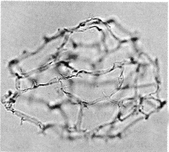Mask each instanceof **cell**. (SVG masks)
I'll return each mask as SVG.
<instances>
[{
    "label": "cell",
    "mask_w": 169,
    "mask_h": 152,
    "mask_svg": "<svg viewBox=\"0 0 169 152\" xmlns=\"http://www.w3.org/2000/svg\"><path fill=\"white\" fill-rule=\"evenodd\" d=\"M160 105L158 101L151 98L144 99L141 102V109L146 114H148L156 110Z\"/></svg>",
    "instance_id": "obj_4"
},
{
    "label": "cell",
    "mask_w": 169,
    "mask_h": 152,
    "mask_svg": "<svg viewBox=\"0 0 169 152\" xmlns=\"http://www.w3.org/2000/svg\"><path fill=\"white\" fill-rule=\"evenodd\" d=\"M156 70L153 66L147 65L138 68L135 86L156 84Z\"/></svg>",
    "instance_id": "obj_1"
},
{
    "label": "cell",
    "mask_w": 169,
    "mask_h": 152,
    "mask_svg": "<svg viewBox=\"0 0 169 152\" xmlns=\"http://www.w3.org/2000/svg\"><path fill=\"white\" fill-rule=\"evenodd\" d=\"M131 99L123 101L121 107V117L123 118L128 116L134 110L137 105L135 100Z\"/></svg>",
    "instance_id": "obj_5"
},
{
    "label": "cell",
    "mask_w": 169,
    "mask_h": 152,
    "mask_svg": "<svg viewBox=\"0 0 169 152\" xmlns=\"http://www.w3.org/2000/svg\"><path fill=\"white\" fill-rule=\"evenodd\" d=\"M157 88L156 84L138 86L136 88V94L139 96L144 97L156 92Z\"/></svg>",
    "instance_id": "obj_6"
},
{
    "label": "cell",
    "mask_w": 169,
    "mask_h": 152,
    "mask_svg": "<svg viewBox=\"0 0 169 152\" xmlns=\"http://www.w3.org/2000/svg\"><path fill=\"white\" fill-rule=\"evenodd\" d=\"M138 67L135 64L124 65L122 68V71L120 80L121 88L133 87L135 86Z\"/></svg>",
    "instance_id": "obj_2"
},
{
    "label": "cell",
    "mask_w": 169,
    "mask_h": 152,
    "mask_svg": "<svg viewBox=\"0 0 169 152\" xmlns=\"http://www.w3.org/2000/svg\"><path fill=\"white\" fill-rule=\"evenodd\" d=\"M136 95V88L129 87L121 88L117 92L114 97L116 100L122 101L132 99Z\"/></svg>",
    "instance_id": "obj_3"
}]
</instances>
